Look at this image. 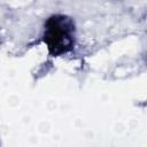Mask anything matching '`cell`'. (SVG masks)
<instances>
[{
    "instance_id": "cell-1",
    "label": "cell",
    "mask_w": 147,
    "mask_h": 147,
    "mask_svg": "<svg viewBox=\"0 0 147 147\" xmlns=\"http://www.w3.org/2000/svg\"><path fill=\"white\" fill-rule=\"evenodd\" d=\"M44 41L52 56L68 53L75 44V23L64 15L51 16L44 29Z\"/></svg>"
}]
</instances>
